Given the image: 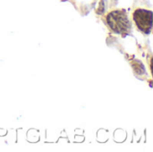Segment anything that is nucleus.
<instances>
[{
	"label": "nucleus",
	"instance_id": "obj_2",
	"mask_svg": "<svg viewBox=\"0 0 153 152\" xmlns=\"http://www.w3.org/2000/svg\"><path fill=\"white\" fill-rule=\"evenodd\" d=\"M134 21L141 31L150 33L152 28V12L146 9H137L134 13Z\"/></svg>",
	"mask_w": 153,
	"mask_h": 152
},
{
	"label": "nucleus",
	"instance_id": "obj_1",
	"mask_svg": "<svg viewBox=\"0 0 153 152\" xmlns=\"http://www.w3.org/2000/svg\"><path fill=\"white\" fill-rule=\"evenodd\" d=\"M106 21L109 28L117 34L126 35L129 33L131 24L126 11L114 10L108 13Z\"/></svg>",
	"mask_w": 153,
	"mask_h": 152
}]
</instances>
